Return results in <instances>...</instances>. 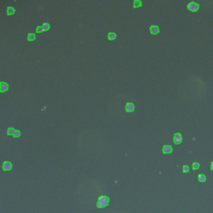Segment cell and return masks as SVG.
I'll list each match as a JSON object with an SVG mask.
<instances>
[{
    "label": "cell",
    "mask_w": 213,
    "mask_h": 213,
    "mask_svg": "<svg viewBox=\"0 0 213 213\" xmlns=\"http://www.w3.org/2000/svg\"><path fill=\"white\" fill-rule=\"evenodd\" d=\"M200 167V164L197 162H193L192 163V169L193 170H197Z\"/></svg>",
    "instance_id": "cell-15"
},
{
    "label": "cell",
    "mask_w": 213,
    "mask_h": 213,
    "mask_svg": "<svg viewBox=\"0 0 213 213\" xmlns=\"http://www.w3.org/2000/svg\"><path fill=\"white\" fill-rule=\"evenodd\" d=\"M14 132H15V130L13 128H8V135H13Z\"/></svg>",
    "instance_id": "cell-16"
},
{
    "label": "cell",
    "mask_w": 213,
    "mask_h": 213,
    "mask_svg": "<svg viewBox=\"0 0 213 213\" xmlns=\"http://www.w3.org/2000/svg\"><path fill=\"white\" fill-rule=\"evenodd\" d=\"M187 9L192 12H196L199 9V5L197 3H194V2H191V3H190L187 5Z\"/></svg>",
    "instance_id": "cell-2"
},
{
    "label": "cell",
    "mask_w": 213,
    "mask_h": 213,
    "mask_svg": "<svg viewBox=\"0 0 213 213\" xmlns=\"http://www.w3.org/2000/svg\"><path fill=\"white\" fill-rule=\"evenodd\" d=\"M20 135H21V132H19V131L15 130L14 133H13V136H14V137H18V136H20Z\"/></svg>",
    "instance_id": "cell-18"
},
{
    "label": "cell",
    "mask_w": 213,
    "mask_h": 213,
    "mask_svg": "<svg viewBox=\"0 0 213 213\" xmlns=\"http://www.w3.org/2000/svg\"><path fill=\"white\" fill-rule=\"evenodd\" d=\"M16 12V9L13 7H8L7 8V14L8 15H13Z\"/></svg>",
    "instance_id": "cell-8"
},
{
    "label": "cell",
    "mask_w": 213,
    "mask_h": 213,
    "mask_svg": "<svg viewBox=\"0 0 213 213\" xmlns=\"http://www.w3.org/2000/svg\"><path fill=\"white\" fill-rule=\"evenodd\" d=\"M8 88H9V85H8L7 83H3V82H2V83H1V92H2V93L7 91Z\"/></svg>",
    "instance_id": "cell-10"
},
{
    "label": "cell",
    "mask_w": 213,
    "mask_h": 213,
    "mask_svg": "<svg viewBox=\"0 0 213 213\" xmlns=\"http://www.w3.org/2000/svg\"><path fill=\"white\" fill-rule=\"evenodd\" d=\"M172 152H173V148H172V146H170V145L163 146L162 152L164 154H169V153H171Z\"/></svg>",
    "instance_id": "cell-4"
},
{
    "label": "cell",
    "mask_w": 213,
    "mask_h": 213,
    "mask_svg": "<svg viewBox=\"0 0 213 213\" xmlns=\"http://www.w3.org/2000/svg\"><path fill=\"white\" fill-rule=\"evenodd\" d=\"M125 109H126V112H133V111L135 110L134 104H132V103H131V102H128L126 104V107H125Z\"/></svg>",
    "instance_id": "cell-6"
},
{
    "label": "cell",
    "mask_w": 213,
    "mask_h": 213,
    "mask_svg": "<svg viewBox=\"0 0 213 213\" xmlns=\"http://www.w3.org/2000/svg\"><path fill=\"white\" fill-rule=\"evenodd\" d=\"M37 33H41V32H44V29L43 28V26H38L37 28Z\"/></svg>",
    "instance_id": "cell-19"
},
{
    "label": "cell",
    "mask_w": 213,
    "mask_h": 213,
    "mask_svg": "<svg viewBox=\"0 0 213 213\" xmlns=\"http://www.w3.org/2000/svg\"><path fill=\"white\" fill-rule=\"evenodd\" d=\"M107 38H108V40L112 41V40L116 39L117 35H116V34H115V33L110 32V33H109V34H108V36H107Z\"/></svg>",
    "instance_id": "cell-9"
},
{
    "label": "cell",
    "mask_w": 213,
    "mask_h": 213,
    "mask_svg": "<svg viewBox=\"0 0 213 213\" xmlns=\"http://www.w3.org/2000/svg\"><path fill=\"white\" fill-rule=\"evenodd\" d=\"M211 170H212V171H213V162L212 163H211Z\"/></svg>",
    "instance_id": "cell-20"
},
{
    "label": "cell",
    "mask_w": 213,
    "mask_h": 213,
    "mask_svg": "<svg viewBox=\"0 0 213 213\" xmlns=\"http://www.w3.org/2000/svg\"><path fill=\"white\" fill-rule=\"evenodd\" d=\"M182 168H183V169H182V171H183V172H184V173L188 172V171H189V167H188V166L184 165V166H183V167H182Z\"/></svg>",
    "instance_id": "cell-17"
},
{
    "label": "cell",
    "mask_w": 213,
    "mask_h": 213,
    "mask_svg": "<svg viewBox=\"0 0 213 213\" xmlns=\"http://www.w3.org/2000/svg\"><path fill=\"white\" fill-rule=\"evenodd\" d=\"M109 204V198L107 196H101L98 198L97 204V208H103L105 206H107Z\"/></svg>",
    "instance_id": "cell-1"
},
{
    "label": "cell",
    "mask_w": 213,
    "mask_h": 213,
    "mask_svg": "<svg viewBox=\"0 0 213 213\" xmlns=\"http://www.w3.org/2000/svg\"><path fill=\"white\" fill-rule=\"evenodd\" d=\"M42 26H43V29H44V32H45V31L49 30V28H50V24H49V23H44Z\"/></svg>",
    "instance_id": "cell-14"
},
{
    "label": "cell",
    "mask_w": 213,
    "mask_h": 213,
    "mask_svg": "<svg viewBox=\"0 0 213 213\" xmlns=\"http://www.w3.org/2000/svg\"><path fill=\"white\" fill-rule=\"evenodd\" d=\"M206 177L205 175H203V174L198 175V181H200V182H204V181H206Z\"/></svg>",
    "instance_id": "cell-13"
},
{
    "label": "cell",
    "mask_w": 213,
    "mask_h": 213,
    "mask_svg": "<svg viewBox=\"0 0 213 213\" xmlns=\"http://www.w3.org/2000/svg\"><path fill=\"white\" fill-rule=\"evenodd\" d=\"M142 6V2L141 0H136L133 2V7L134 8H139Z\"/></svg>",
    "instance_id": "cell-11"
},
{
    "label": "cell",
    "mask_w": 213,
    "mask_h": 213,
    "mask_svg": "<svg viewBox=\"0 0 213 213\" xmlns=\"http://www.w3.org/2000/svg\"><path fill=\"white\" fill-rule=\"evenodd\" d=\"M173 141L176 144H180L182 142V136H181V134L177 132V133L174 134V137H173Z\"/></svg>",
    "instance_id": "cell-3"
},
{
    "label": "cell",
    "mask_w": 213,
    "mask_h": 213,
    "mask_svg": "<svg viewBox=\"0 0 213 213\" xmlns=\"http://www.w3.org/2000/svg\"><path fill=\"white\" fill-rule=\"evenodd\" d=\"M150 31H151L152 34L157 35V34H159L160 28H159V27H158L157 25H152V26H151V28H150Z\"/></svg>",
    "instance_id": "cell-5"
},
{
    "label": "cell",
    "mask_w": 213,
    "mask_h": 213,
    "mask_svg": "<svg viewBox=\"0 0 213 213\" xmlns=\"http://www.w3.org/2000/svg\"><path fill=\"white\" fill-rule=\"evenodd\" d=\"M36 39V35L34 34H28V40L29 42H32V41H34Z\"/></svg>",
    "instance_id": "cell-12"
},
{
    "label": "cell",
    "mask_w": 213,
    "mask_h": 213,
    "mask_svg": "<svg viewBox=\"0 0 213 213\" xmlns=\"http://www.w3.org/2000/svg\"><path fill=\"white\" fill-rule=\"evenodd\" d=\"M12 164L11 162H4L3 164V171H10V170L12 169Z\"/></svg>",
    "instance_id": "cell-7"
}]
</instances>
